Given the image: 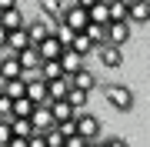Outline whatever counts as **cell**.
I'll use <instances>...</instances> for the list:
<instances>
[{
    "label": "cell",
    "instance_id": "20",
    "mask_svg": "<svg viewBox=\"0 0 150 147\" xmlns=\"http://www.w3.org/2000/svg\"><path fill=\"white\" fill-rule=\"evenodd\" d=\"M10 134L27 141V137L33 134V127H30V120H27V117H10Z\"/></svg>",
    "mask_w": 150,
    "mask_h": 147
},
{
    "label": "cell",
    "instance_id": "10",
    "mask_svg": "<svg viewBox=\"0 0 150 147\" xmlns=\"http://www.w3.org/2000/svg\"><path fill=\"white\" fill-rule=\"evenodd\" d=\"M67 80H70L74 90H87V94L97 87V77H93V70H87V67H80V70H77L74 77H67Z\"/></svg>",
    "mask_w": 150,
    "mask_h": 147
},
{
    "label": "cell",
    "instance_id": "15",
    "mask_svg": "<svg viewBox=\"0 0 150 147\" xmlns=\"http://www.w3.org/2000/svg\"><path fill=\"white\" fill-rule=\"evenodd\" d=\"M0 27H4V30H17V27H23V13H20V7H13V10H0Z\"/></svg>",
    "mask_w": 150,
    "mask_h": 147
},
{
    "label": "cell",
    "instance_id": "21",
    "mask_svg": "<svg viewBox=\"0 0 150 147\" xmlns=\"http://www.w3.org/2000/svg\"><path fill=\"white\" fill-rule=\"evenodd\" d=\"M67 47L74 50V54H80V57H87V54H90V50H93V44H90V40L83 37V33H74V37H70V44H67Z\"/></svg>",
    "mask_w": 150,
    "mask_h": 147
},
{
    "label": "cell",
    "instance_id": "14",
    "mask_svg": "<svg viewBox=\"0 0 150 147\" xmlns=\"http://www.w3.org/2000/svg\"><path fill=\"white\" fill-rule=\"evenodd\" d=\"M47 110H50V117H54V124H60V120H70V117L77 114V110L70 107L67 100H50V104H47Z\"/></svg>",
    "mask_w": 150,
    "mask_h": 147
},
{
    "label": "cell",
    "instance_id": "32",
    "mask_svg": "<svg viewBox=\"0 0 150 147\" xmlns=\"http://www.w3.org/2000/svg\"><path fill=\"white\" fill-rule=\"evenodd\" d=\"M4 44H7V30L0 27V50H4Z\"/></svg>",
    "mask_w": 150,
    "mask_h": 147
},
{
    "label": "cell",
    "instance_id": "26",
    "mask_svg": "<svg viewBox=\"0 0 150 147\" xmlns=\"http://www.w3.org/2000/svg\"><path fill=\"white\" fill-rule=\"evenodd\" d=\"M10 137H13V134H10V120H0V147L10 141Z\"/></svg>",
    "mask_w": 150,
    "mask_h": 147
},
{
    "label": "cell",
    "instance_id": "2",
    "mask_svg": "<svg viewBox=\"0 0 150 147\" xmlns=\"http://www.w3.org/2000/svg\"><path fill=\"white\" fill-rule=\"evenodd\" d=\"M103 97H107L117 110H130L134 107V90L123 87V84H107V87H103Z\"/></svg>",
    "mask_w": 150,
    "mask_h": 147
},
{
    "label": "cell",
    "instance_id": "27",
    "mask_svg": "<svg viewBox=\"0 0 150 147\" xmlns=\"http://www.w3.org/2000/svg\"><path fill=\"white\" fill-rule=\"evenodd\" d=\"M64 147H87V141H83L80 134H74V137H67V141H64Z\"/></svg>",
    "mask_w": 150,
    "mask_h": 147
},
{
    "label": "cell",
    "instance_id": "16",
    "mask_svg": "<svg viewBox=\"0 0 150 147\" xmlns=\"http://www.w3.org/2000/svg\"><path fill=\"white\" fill-rule=\"evenodd\" d=\"M17 57V64L23 67V70H37L40 67V54H37V47H27V50H20V54H13Z\"/></svg>",
    "mask_w": 150,
    "mask_h": 147
},
{
    "label": "cell",
    "instance_id": "17",
    "mask_svg": "<svg viewBox=\"0 0 150 147\" xmlns=\"http://www.w3.org/2000/svg\"><path fill=\"white\" fill-rule=\"evenodd\" d=\"M67 90H70V80H67V77H57V80L47 84V97H50V100H64ZM50 100H47V104H50Z\"/></svg>",
    "mask_w": 150,
    "mask_h": 147
},
{
    "label": "cell",
    "instance_id": "7",
    "mask_svg": "<svg viewBox=\"0 0 150 147\" xmlns=\"http://www.w3.org/2000/svg\"><path fill=\"white\" fill-rule=\"evenodd\" d=\"M103 37H107V44H113V47H123L130 40V23L123 20V23H107L103 27Z\"/></svg>",
    "mask_w": 150,
    "mask_h": 147
},
{
    "label": "cell",
    "instance_id": "4",
    "mask_svg": "<svg viewBox=\"0 0 150 147\" xmlns=\"http://www.w3.org/2000/svg\"><path fill=\"white\" fill-rule=\"evenodd\" d=\"M30 127H33V134H47L50 127H54V117H50V110H47V104H37V107L30 110Z\"/></svg>",
    "mask_w": 150,
    "mask_h": 147
},
{
    "label": "cell",
    "instance_id": "9",
    "mask_svg": "<svg viewBox=\"0 0 150 147\" xmlns=\"http://www.w3.org/2000/svg\"><path fill=\"white\" fill-rule=\"evenodd\" d=\"M27 47H30V40H27V33H23V27L7 30V44H4L7 54H20V50H27Z\"/></svg>",
    "mask_w": 150,
    "mask_h": 147
},
{
    "label": "cell",
    "instance_id": "3",
    "mask_svg": "<svg viewBox=\"0 0 150 147\" xmlns=\"http://www.w3.org/2000/svg\"><path fill=\"white\" fill-rule=\"evenodd\" d=\"M74 124H77V134L83 137V141H97V134H100V120L93 114H74Z\"/></svg>",
    "mask_w": 150,
    "mask_h": 147
},
{
    "label": "cell",
    "instance_id": "23",
    "mask_svg": "<svg viewBox=\"0 0 150 147\" xmlns=\"http://www.w3.org/2000/svg\"><path fill=\"white\" fill-rule=\"evenodd\" d=\"M30 110H33V104H30L27 97L10 100V117H30Z\"/></svg>",
    "mask_w": 150,
    "mask_h": 147
},
{
    "label": "cell",
    "instance_id": "18",
    "mask_svg": "<svg viewBox=\"0 0 150 147\" xmlns=\"http://www.w3.org/2000/svg\"><path fill=\"white\" fill-rule=\"evenodd\" d=\"M10 77H20V64H17L13 54H7L0 60V80H10Z\"/></svg>",
    "mask_w": 150,
    "mask_h": 147
},
{
    "label": "cell",
    "instance_id": "22",
    "mask_svg": "<svg viewBox=\"0 0 150 147\" xmlns=\"http://www.w3.org/2000/svg\"><path fill=\"white\" fill-rule=\"evenodd\" d=\"M87 97H90V94H87V90H74V87H70L64 100H67V104H70V107H74V110H77V114H80V110L87 107Z\"/></svg>",
    "mask_w": 150,
    "mask_h": 147
},
{
    "label": "cell",
    "instance_id": "34",
    "mask_svg": "<svg viewBox=\"0 0 150 147\" xmlns=\"http://www.w3.org/2000/svg\"><path fill=\"white\" fill-rule=\"evenodd\" d=\"M60 4H74V0H60Z\"/></svg>",
    "mask_w": 150,
    "mask_h": 147
},
{
    "label": "cell",
    "instance_id": "1",
    "mask_svg": "<svg viewBox=\"0 0 150 147\" xmlns=\"http://www.w3.org/2000/svg\"><path fill=\"white\" fill-rule=\"evenodd\" d=\"M60 23H64L67 30L80 33L90 20H87V10H83V7H77V4H64V10H60Z\"/></svg>",
    "mask_w": 150,
    "mask_h": 147
},
{
    "label": "cell",
    "instance_id": "33",
    "mask_svg": "<svg viewBox=\"0 0 150 147\" xmlns=\"http://www.w3.org/2000/svg\"><path fill=\"white\" fill-rule=\"evenodd\" d=\"M87 147H103V144L100 141H87Z\"/></svg>",
    "mask_w": 150,
    "mask_h": 147
},
{
    "label": "cell",
    "instance_id": "24",
    "mask_svg": "<svg viewBox=\"0 0 150 147\" xmlns=\"http://www.w3.org/2000/svg\"><path fill=\"white\" fill-rule=\"evenodd\" d=\"M40 10L47 13L43 20H54V17H60V10H64V4H60V0H40Z\"/></svg>",
    "mask_w": 150,
    "mask_h": 147
},
{
    "label": "cell",
    "instance_id": "25",
    "mask_svg": "<svg viewBox=\"0 0 150 147\" xmlns=\"http://www.w3.org/2000/svg\"><path fill=\"white\" fill-rule=\"evenodd\" d=\"M54 127L60 131V137H64V141H67V137H74V134H77V124H74V117H70V120H60V124H54Z\"/></svg>",
    "mask_w": 150,
    "mask_h": 147
},
{
    "label": "cell",
    "instance_id": "29",
    "mask_svg": "<svg viewBox=\"0 0 150 147\" xmlns=\"http://www.w3.org/2000/svg\"><path fill=\"white\" fill-rule=\"evenodd\" d=\"M103 147H130V144L120 141V137H110V141H103Z\"/></svg>",
    "mask_w": 150,
    "mask_h": 147
},
{
    "label": "cell",
    "instance_id": "31",
    "mask_svg": "<svg viewBox=\"0 0 150 147\" xmlns=\"http://www.w3.org/2000/svg\"><path fill=\"white\" fill-rule=\"evenodd\" d=\"M17 7V0H0V10H13Z\"/></svg>",
    "mask_w": 150,
    "mask_h": 147
},
{
    "label": "cell",
    "instance_id": "19",
    "mask_svg": "<svg viewBox=\"0 0 150 147\" xmlns=\"http://www.w3.org/2000/svg\"><path fill=\"white\" fill-rule=\"evenodd\" d=\"M80 33H83L87 40H90V44H93V50L100 47V44H107V37H103V27H100V23H87Z\"/></svg>",
    "mask_w": 150,
    "mask_h": 147
},
{
    "label": "cell",
    "instance_id": "12",
    "mask_svg": "<svg viewBox=\"0 0 150 147\" xmlns=\"http://www.w3.org/2000/svg\"><path fill=\"white\" fill-rule=\"evenodd\" d=\"M60 50H64V44L50 33V37H43L40 44H37V54H40V60H57L60 57Z\"/></svg>",
    "mask_w": 150,
    "mask_h": 147
},
{
    "label": "cell",
    "instance_id": "6",
    "mask_svg": "<svg viewBox=\"0 0 150 147\" xmlns=\"http://www.w3.org/2000/svg\"><path fill=\"white\" fill-rule=\"evenodd\" d=\"M57 64H60V74H64V77H74V74L83 67V57L74 54L70 47H64V50H60V57H57Z\"/></svg>",
    "mask_w": 150,
    "mask_h": 147
},
{
    "label": "cell",
    "instance_id": "5",
    "mask_svg": "<svg viewBox=\"0 0 150 147\" xmlns=\"http://www.w3.org/2000/svg\"><path fill=\"white\" fill-rule=\"evenodd\" d=\"M57 20H33V23H23V33H27L30 47H37L43 37H50V30H54Z\"/></svg>",
    "mask_w": 150,
    "mask_h": 147
},
{
    "label": "cell",
    "instance_id": "11",
    "mask_svg": "<svg viewBox=\"0 0 150 147\" xmlns=\"http://www.w3.org/2000/svg\"><path fill=\"white\" fill-rule=\"evenodd\" d=\"M147 17H150L147 0H130L127 4V23H147Z\"/></svg>",
    "mask_w": 150,
    "mask_h": 147
},
{
    "label": "cell",
    "instance_id": "13",
    "mask_svg": "<svg viewBox=\"0 0 150 147\" xmlns=\"http://www.w3.org/2000/svg\"><path fill=\"white\" fill-rule=\"evenodd\" d=\"M23 97H27L33 107H37V104H47V100H50V97H47V84H43V80H30L27 87H23Z\"/></svg>",
    "mask_w": 150,
    "mask_h": 147
},
{
    "label": "cell",
    "instance_id": "8",
    "mask_svg": "<svg viewBox=\"0 0 150 147\" xmlns=\"http://www.w3.org/2000/svg\"><path fill=\"white\" fill-rule=\"evenodd\" d=\"M97 54H100V64H103V67H120V64H123V47L100 44V47H97Z\"/></svg>",
    "mask_w": 150,
    "mask_h": 147
},
{
    "label": "cell",
    "instance_id": "28",
    "mask_svg": "<svg viewBox=\"0 0 150 147\" xmlns=\"http://www.w3.org/2000/svg\"><path fill=\"white\" fill-rule=\"evenodd\" d=\"M27 147H47V144H43V134H30L27 137Z\"/></svg>",
    "mask_w": 150,
    "mask_h": 147
},
{
    "label": "cell",
    "instance_id": "30",
    "mask_svg": "<svg viewBox=\"0 0 150 147\" xmlns=\"http://www.w3.org/2000/svg\"><path fill=\"white\" fill-rule=\"evenodd\" d=\"M74 4H77V7H83V10H90V7H93V4H100V0H74Z\"/></svg>",
    "mask_w": 150,
    "mask_h": 147
}]
</instances>
